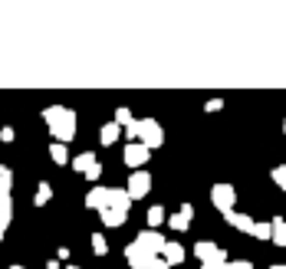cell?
<instances>
[{"label":"cell","mask_w":286,"mask_h":269,"mask_svg":"<svg viewBox=\"0 0 286 269\" xmlns=\"http://www.w3.org/2000/svg\"><path fill=\"white\" fill-rule=\"evenodd\" d=\"M165 220H168V227L175 230V233H188V230H191V220H194V207H191V204H181V210H178V214H168Z\"/></svg>","instance_id":"cell-8"},{"label":"cell","mask_w":286,"mask_h":269,"mask_svg":"<svg viewBox=\"0 0 286 269\" xmlns=\"http://www.w3.org/2000/svg\"><path fill=\"white\" fill-rule=\"evenodd\" d=\"M69 164H72V171H79V174H86L89 167L95 164V154H92V151H82V154H76V158H69Z\"/></svg>","instance_id":"cell-16"},{"label":"cell","mask_w":286,"mask_h":269,"mask_svg":"<svg viewBox=\"0 0 286 269\" xmlns=\"http://www.w3.org/2000/svg\"><path fill=\"white\" fill-rule=\"evenodd\" d=\"M135 243L142 246V250H148L151 256H161V246H165V237H161L158 230H138Z\"/></svg>","instance_id":"cell-9"},{"label":"cell","mask_w":286,"mask_h":269,"mask_svg":"<svg viewBox=\"0 0 286 269\" xmlns=\"http://www.w3.org/2000/svg\"><path fill=\"white\" fill-rule=\"evenodd\" d=\"M46 269H59V260H49V263H46Z\"/></svg>","instance_id":"cell-32"},{"label":"cell","mask_w":286,"mask_h":269,"mask_svg":"<svg viewBox=\"0 0 286 269\" xmlns=\"http://www.w3.org/2000/svg\"><path fill=\"white\" fill-rule=\"evenodd\" d=\"M283 134H286V122H283Z\"/></svg>","instance_id":"cell-36"},{"label":"cell","mask_w":286,"mask_h":269,"mask_svg":"<svg viewBox=\"0 0 286 269\" xmlns=\"http://www.w3.org/2000/svg\"><path fill=\"white\" fill-rule=\"evenodd\" d=\"M10 220H13V197H10V194H0V240L7 233Z\"/></svg>","instance_id":"cell-12"},{"label":"cell","mask_w":286,"mask_h":269,"mask_svg":"<svg viewBox=\"0 0 286 269\" xmlns=\"http://www.w3.org/2000/svg\"><path fill=\"white\" fill-rule=\"evenodd\" d=\"M105 204H109V187H92L86 194V207H89V210H95V214L105 210Z\"/></svg>","instance_id":"cell-13"},{"label":"cell","mask_w":286,"mask_h":269,"mask_svg":"<svg viewBox=\"0 0 286 269\" xmlns=\"http://www.w3.org/2000/svg\"><path fill=\"white\" fill-rule=\"evenodd\" d=\"M270 269H286V266H283V263H277V266H270Z\"/></svg>","instance_id":"cell-33"},{"label":"cell","mask_w":286,"mask_h":269,"mask_svg":"<svg viewBox=\"0 0 286 269\" xmlns=\"http://www.w3.org/2000/svg\"><path fill=\"white\" fill-rule=\"evenodd\" d=\"M224 269H254V263L250 260H227V266Z\"/></svg>","instance_id":"cell-26"},{"label":"cell","mask_w":286,"mask_h":269,"mask_svg":"<svg viewBox=\"0 0 286 269\" xmlns=\"http://www.w3.org/2000/svg\"><path fill=\"white\" fill-rule=\"evenodd\" d=\"M112 122H115L122 132H128V128L135 125V115H132V109H125V105H122V109H115V119H112Z\"/></svg>","instance_id":"cell-18"},{"label":"cell","mask_w":286,"mask_h":269,"mask_svg":"<svg viewBox=\"0 0 286 269\" xmlns=\"http://www.w3.org/2000/svg\"><path fill=\"white\" fill-rule=\"evenodd\" d=\"M66 269H79V266H66Z\"/></svg>","instance_id":"cell-35"},{"label":"cell","mask_w":286,"mask_h":269,"mask_svg":"<svg viewBox=\"0 0 286 269\" xmlns=\"http://www.w3.org/2000/svg\"><path fill=\"white\" fill-rule=\"evenodd\" d=\"M148 158H151V151L145 148V144H138V141H128V144H125V151H122V161H125V164L132 167V171H145Z\"/></svg>","instance_id":"cell-4"},{"label":"cell","mask_w":286,"mask_h":269,"mask_svg":"<svg viewBox=\"0 0 286 269\" xmlns=\"http://www.w3.org/2000/svg\"><path fill=\"white\" fill-rule=\"evenodd\" d=\"M224 109V99H207L204 102V112H221Z\"/></svg>","instance_id":"cell-28"},{"label":"cell","mask_w":286,"mask_h":269,"mask_svg":"<svg viewBox=\"0 0 286 269\" xmlns=\"http://www.w3.org/2000/svg\"><path fill=\"white\" fill-rule=\"evenodd\" d=\"M122 138V128L115 125V122H109V125H102V132H99V144L102 148H112V144Z\"/></svg>","instance_id":"cell-15"},{"label":"cell","mask_w":286,"mask_h":269,"mask_svg":"<svg viewBox=\"0 0 286 269\" xmlns=\"http://www.w3.org/2000/svg\"><path fill=\"white\" fill-rule=\"evenodd\" d=\"M49 200H53V184L40 181V184H36V194H33V204H36V207H46Z\"/></svg>","instance_id":"cell-17"},{"label":"cell","mask_w":286,"mask_h":269,"mask_svg":"<svg viewBox=\"0 0 286 269\" xmlns=\"http://www.w3.org/2000/svg\"><path fill=\"white\" fill-rule=\"evenodd\" d=\"M99 177H102V164L95 161V164H92V167L86 171V181H99Z\"/></svg>","instance_id":"cell-27"},{"label":"cell","mask_w":286,"mask_h":269,"mask_svg":"<svg viewBox=\"0 0 286 269\" xmlns=\"http://www.w3.org/2000/svg\"><path fill=\"white\" fill-rule=\"evenodd\" d=\"M13 190V171L7 164H0V194H10Z\"/></svg>","instance_id":"cell-23"},{"label":"cell","mask_w":286,"mask_h":269,"mask_svg":"<svg viewBox=\"0 0 286 269\" xmlns=\"http://www.w3.org/2000/svg\"><path fill=\"white\" fill-rule=\"evenodd\" d=\"M224 220H227V227L240 230V233H250V227H254V217H250V214H240V210H231Z\"/></svg>","instance_id":"cell-14"},{"label":"cell","mask_w":286,"mask_h":269,"mask_svg":"<svg viewBox=\"0 0 286 269\" xmlns=\"http://www.w3.org/2000/svg\"><path fill=\"white\" fill-rule=\"evenodd\" d=\"M270 177H273V184H277L280 190H286V164L273 167V171H270Z\"/></svg>","instance_id":"cell-25"},{"label":"cell","mask_w":286,"mask_h":269,"mask_svg":"<svg viewBox=\"0 0 286 269\" xmlns=\"http://www.w3.org/2000/svg\"><path fill=\"white\" fill-rule=\"evenodd\" d=\"M148 190H151V174L148 171H132V177H128V184H125L128 200H142Z\"/></svg>","instance_id":"cell-5"},{"label":"cell","mask_w":286,"mask_h":269,"mask_svg":"<svg viewBox=\"0 0 286 269\" xmlns=\"http://www.w3.org/2000/svg\"><path fill=\"white\" fill-rule=\"evenodd\" d=\"M155 260H158V256H151L148 250H142L138 243H128L125 246V263L132 269H151V266H155Z\"/></svg>","instance_id":"cell-7"},{"label":"cell","mask_w":286,"mask_h":269,"mask_svg":"<svg viewBox=\"0 0 286 269\" xmlns=\"http://www.w3.org/2000/svg\"><path fill=\"white\" fill-rule=\"evenodd\" d=\"M250 237H257V240H273V223H257V220H254Z\"/></svg>","instance_id":"cell-22"},{"label":"cell","mask_w":286,"mask_h":269,"mask_svg":"<svg viewBox=\"0 0 286 269\" xmlns=\"http://www.w3.org/2000/svg\"><path fill=\"white\" fill-rule=\"evenodd\" d=\"M184 256H188V250H184L181 243H175V240H165V246H161V260H165L168 266H178V263H184Z\"/></svg>","instance_id":"cell-10"},{"label":"cell","mask_w":286,"mask_h":269,"mask_svg":"<svg viewBox=\"0 0 286 269\" xmlns=\"http://www.w3.org/2000/svg\"><path fill=\"white\" fill-rule=\"evenodd\" d=\"M273 243H277L280 250H286V220H283V217L273 220Z\"/></svg>","instance_id":"cell-20"},{"label":"cell","mask_w":286,"mask_h":269,"mask_svg":"<svg viewBox=\"0 0 286 269\" xmlns=\"http://www.w3.org/2000/svg\"><path fill=\"white\" fill-rule=\"evenodd\" d=\"M43 122H46L56 144H69L76 138V112L69 105H46L43 109Z\"/></svg>","instance_id":"cell-1"},{"label":"cell","mask_w":286,"mask_h":269,"mask_svg":"<svg viewBox=\"0 0 286 269\" xmlns=\"http://www.w3.org/2000/svg\"><path fill=\"white\" fill-rule=\"evenodd\" d=\"M49 158H53V164H69V151H66V144H49Z\"/></svg>","instance_id":"cell-21"},{"label":"cell","mask_w":286,"mask_h":269,"mask_svg":"<svg viewBox=\"0 0 286 269\" xmlns=\"http://www.w3.org/2000/svg\"><path fill=\"white\" fill-rule=\"evenodd\" d=\"M135 134H138V144H145L148 151L165 144V128L155 119H135Z\"/></svg>","instance_id":"cell-2"},{"label":"cell","mask_w":286,"mask_h":269,"mask_svg":"<svg viewBox=\"0 0 286 269\" xmlns=\"http://www.w3.org/2000/svg\"><path fill=\"white\" fill-rule=\"evenodd\" d=\"M7 269H26V266H7Z\"/></svg>","instance_id":"cell-34"},{"label":"cell","mask_w":286,"mask_h":269,"mask_svg":"<svg viewBox=\"0 0 286 269\" xmlns=\"http://www.w3.org/2000/svg\"><path fill=\"white\" fill-rule=\"evenodd\" d=\"M165 207H161V204H155V207H148V230H158L161 227V223H165Z\"/></svg>","instance_id":"cell-19"},{"label":"cell","mask_w":286,"mask_h":269,"mask_svg":"<svg viewBox=\"0 0 286 269\" xmlns=\"http://www.w3.org/2000/svg\"><path fill=\"white\" fill-rule=\"evenodd\" d=\"M194 260H201V266L204 263H227V253L211 240H201V243H194Z\"/></svg>","instance_id":"cell-6"},{"label":"cell","mask_w":286,"mask_h":269,"mask_svg":"<svg viewBox=\"0 0 286 269\" xmlns=\"http://www.w3.org/2000/svg\"><path fill=\"white\" fill-rule=\"evenodd\" d=\"M151 269H171V266H168V263H165V260H161V256H158V260H155V266H151Z\"/></svg>","instance_id":"cell-31"},{"label":"cell","mask_w":286,"mask_h":269,"mask_svg":"<svg viewBox=\"0 0 286 269\" xmlns=\"http://www.w3.org/2000/svg\"><path fill=\"white\" fill-rule=\"evenodd\" d=\"M89 240H92V253L95 256H105V253H109V240H105V233H92Z\"/></svg>","instance_id":"cell-24"},{"label":"cell","mask_w":286,"mask_h":269,"mask_svg":"<svg viewBox=\"0 0 286 269\" xmlns=\"http://www.w3.org/2000/svg\"><path fill=\"white\" fill-rule=\"evenodd\" d=\"M211 204L221 210L224 217L231 214V210H237V187L227 181H217L214 187H211Z\"/></svg>","instance_id":"cell-3"},{"label":"cell","mask_w":286,"mask_h":269,"mask_svg":"<svg viewBox=\"0 0 286 269\" xmlns=\"http://www.w3.org/2000/svg\"><path fill=\"white\" fill-rule=\"evenodd\" d=\"M13 138H16V132H13V128H0V141H3V144H10V141H13Z\"/></svg>","instance_id":"cell-29"},{"label":"cell","mask_w":286,"mask_h":269,"mask_svg":"<svg viewBox=\"0 0 286 269\" xmlns=\"http://www.w3.org/2000/svg\"><path fill=\"white\" fill-rule=\"evenodd\" d=\"M99 217H102V227H105V230H119L122 223L128 220V210H119V207H105V210H99Z\"/></svg>","instance_id":"cell-11"},{"label":"cell","mask_w":286,"mask_h":269,"mask_svg":"<svg viewBox=\"0 0 286 269\" xmlns=\"http://www.w3.org/2000/svg\"><path fill=\"white\" fill-rule=\"evenodd\" d=\"M224 266H227V263H204L201 269H224Z\"/></svg>","instance_id":"cell-30"}]
</instances>
